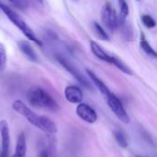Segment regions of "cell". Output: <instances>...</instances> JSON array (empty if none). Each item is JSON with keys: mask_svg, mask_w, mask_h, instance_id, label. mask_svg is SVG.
Here are the masks:
<instances>
[{"mask_svg": "<svg viewBox=\"0 0 157 157\" xmlns=\"http://www.w3.org/2000/svg\"><path fill=\"white\" fill-rule=\"evenodd\" d=\"M27 98L29 103L34 108L44 109L53 112L59 109V105L52 98V97L39 86L30 88L28 92Z\"/></svg>", "mask_w": 157, "mask_h": 157, "instance_id": "2", "label": "cell"}, {"mask_svg": "<svg viewBox=\"0 0 157 157\" xmlns=\"http://www.w3.org/2000/svg\"><path fill=\"white\" fill-rule=\"evenodd\" d=\"M137 1H140V0H137Z\"/></svg>", "mask_w": 157, "mask_h": 157, "instance_id": "23", "label": "cell"}, {"mask_svg": "<svg viewBox=\"0 0 157 157\" xmlns=\"http://www.w3.org/2000/svg\"><path fill=\"white\" fill-rule=\"evenodd\" d=\"M6 64V52L3 43L0 42V72L4 71Z\"/></svg>", "mask_w": 157, "mask_h": 157, "instance_id": "19", "label": "cell"}, {"mask_svg": "<svg viewBox=\"0 0 157 157\" xmlns=\"http://www.w3.org/2000/svg\"><path fill=\"white\" fill-rule=\"evenodd\" d=\"M38 157H50V156H49V153H48V151H47V150H42V151H40V154H39Z\"/></svg>", "mask_w": 157, "mask_h": 157, "instance_id": "21", "label": "cell"}, {"mask_svg": "<svg viewBox=\"0 0 157 157\" xmlns=\"http://www.w3.org/2000/svg\"><path fill=\"white\" fill-rule=\"evenodd\" d=\"M140 46L141 48L144 50V52L148 54L149 56L153 57V58H157V52L155 51V49L150 45V43L147 41V40L144 38V35L142 34L141 36V40H140Z\"/></svg>", "mask_w": 157, "mask_h": 157, "instance_id": "15", "label": "cell"}, {"mask_svg": "<svg viewBox=\"0 0 157 157\" xmlns=\"http://www.w3.org/2000/svg\"><path fill=\"white\" fill-rule=\"evenodd\" d=\"M0 9L4 12V14L9 18V20L31 41L37 43L38 45H41V41L36 37L34 32L31 30V29L28 26V24L24 21L22 17H20L15 11H13L10 7L7 6L0 3Z\"/></svg>", "mask_w": 157, "mask_h": 157, "instance_id": "3", "label": "cell"}, {"mask_svg": "<svg viewBox=\"0 0 157 157\" xmlns=\"http://www.w3.org/2000/svg\"><path fill=\"white\" fill-rule=\"evenodd\" d=\"M0 135H1V152L0 157H8L10 147V133L6 121H0Z\"/></svg>", "mask_w": 157, "mask_h": 157, "instance_id": "6", "label": "cell"}, {"mask_svg": "<svg viewBox=\"0 0 157 157\" xmlns=\"http://www.w3.org/2000/svg\"><path fill=\"white\" fill-rule=\"evenodd\" d=\"M93 29L95 30V33L96 35L98 36V39L102 40H109V38L108 36V33L106 32V30L97 22H94L93 23Z\"/></svg>", "mask_w": 157, "mask_h": 157, "instance_id": "17", "label": "cell"}, {"mask_svg": "<svg viewBox=\"0 0 157 157\" xmlns=\"http://www.w3.org/2000/svg\"><path fill=\"white\" fill-rule=\"evenodd\" d=\"M106 98H107V102H108V105H109V109L116 115V117L121 121H122L125 124L130 123L131 119H130L127 111L125 110V109H124L121 101L114 94H112V93H110Z\"/></svg>", "mask_w": 157, "mask_h": 157, "instance_id": "4", "label": "cell"}, {"mask_svg": "<svg viewBox=\"0 0 157 157\" xmlns=\"http://www.w3.org/2000/svg\"><path fill=\"white\" fill-rule=\"evenodd\" d=\"M109 63L112 64V65H114V66H116L118 69H120L124 74L132 75V71L130 69V67L125 63H123L120 58L116 57L115 55H111V60H110V63Z\"/></svg>", "mask_w": 157, "mask_h": 157, "instance_id": "14", "label": "cell"}, {"mask_svg": "<svg viewBox=\"0 0 157 157\" xmlns=\"http://www.w3.org/2000/svg\"><path fill=\"white\" fill-rule=\"evenodd\" d=\"M38 1H40V2H42V0H38Z\"/></svg>", "mask_w": 157, "mask_h": 157, "instance_id": "22", "label": "cell"}, {"mask_svg": "<svg viewBox=\"0 0 157 157\" xmlns=\"http://www.w3.org/2000/svg\"><path fill=\"white\" fill-rule=\"evenodd\" d=\"M57 58V61L60 63V64L61 65H63V67L67 71V72H69L80 84H82L84 86H86V88H91V86H90V84H89V82L83 76V75L71 63H69L68 61H66L64 58H63V57H61V56H57L56 57Z\"/></svg>", "mask_w": 157, "mask_h": 157, "instance_id": "7", "label": "cell"}, {"mask_svg": "<svg viewBox=\"0 0 157 157\" xmlns=\"http://www.w3.org/2000/svg\"><path fill=\"white\" fill-rule=\"evenodd\" d=\"M17 46L20 50V52L31 62H37L38 61V56L36 54V52H34L33 48L31 47V45L26 41V40H20L17 42Z\"/></svg>", "mask_w": 157, "mask_h": 157, "instance_id": "10", "label": "cell"}, {"mask_svg": "<svg viewBox=\"0 0 157 157\" xmlns=\"http://www.w3.org/2000/svg\"><path fill=\"white\" fill-rule=\"evenodd\" d=\"M90 48H91V51L93 52V54L98 58L99 60L103 61V62H106V63H110V60H111V55H109V53H107L103 48L98 45L96 41H91L90 42Z\"/></svg>", "mask_w": 157, "mask_h": 157, "instance_id": "12", "label": "cell"}, {"mask_svg": "<svg viewBox=\"0 0 157 157\" xmlns=\"http://www.w3.org/2000/svg\"><path fill=\"white\" fill-rule=\"evenodd\" d=\"M75 1H76V0H75Z\"/></svg>", "mask_w": 157, "mask_h": 157, "instance_id": "24", "label": "cell"}, {"mask_svg": "<svg viewBox=\"0 0 157 157\" xmlns=\"http://www.w3.org/2000/svg\"><path fill=\"white\" fill-rule=\"evenodd\" d=\"M120 12H121V20H124L129 15V6L125 0H119Z\"/></svg>", "mask_w": 157, "mask_h": 157, "instance_id": "18", "label": "cell"}, {"mask_svg": "<svg viewBox=\"0 0 157 157\" xmlns=\"http://www.w3.org/2000/svg\"><path fill=\"white\" fill-rule=\"evenodd\" d=\"M113 135H114V138H115L116 142L118 143V144L121 147L127 148L129 146V142H128L127 136H126V134L122 131H121V130H115L113 132Z\"/></svg>", "mask_w": 157, "mask_h": 157, "instance_id": "16", "label": "cell"}, {"mask_svg": "<svg viewBox=\"0 0 157 157\" xmlns=\"http://www.w3.org/2000/svg\"><path fill=\"white\" fill-rule=\"evenodd\" d=\"M141 18L143 21V24L148 29H152V28H155L156 26L155 20L149 15H143Z\"/></svg>", "mask_w": 157, "mask_h": 157, "instance_id": "20", "label": "cell"}, {"mask_svg": "<svg viewBox=\"0 0 157 157\" xmlns=\"http://www.w3.org/2000/svg\"><path fill=\"white\" fill-rule=\"evenodd\" d=\"M101 19L108 29L113 31L119 27V19L110 3H106L101 9Z\"/></svg>", "mask_w": 157, "mask_h": 157, "instance_id": "5", "label": "cell"}, {"mask_svg": "<svg viewBox=\"0 0 157 157\" xmlns=\"http://www.w3.org/2000/svg\"><path fill=\"white\" fill-rule=\"evenodd\" d=\"M64 96L72 104H80L84 98L82 90L76 86H68L64 90Z\"/></svg>", "mask_w": 157, "mask_h": 157, "instance_id": "9", "label": "cell"}, {"mask_svg": "<svg viewBox=\"0 0 157 157\" xmlns=\"http://www.w3.org/2000/svg\"><path fill=\"white\" fill-rule=\"evenodd\" d=\"M86 73H87V75H88V76H89V78L91 79V81H92V83L96 86V87L101 92V94H103L105 97H108L111 92H110V90L108 88V86L103 83V81H101L92 71H90L89 69H86Z\"/></svg>", "mask_w": 157, "mask_h": 157, "instance_id": "13", "label": "cell"}, {"mask_svg": "<svg viewBox=\"0 0 157 157\" xmlns=\"http://www.w3.org/2000/svg\"><path fill=\"white\" fill-rule=\"evenodd\" d=\"M76 114L77 116L84 121L93 124L98 120V115L96 111L87 104L80 103L76 108Z\"/></svg>", "mask_w": 157, "mask_h": 157, "instance_id": "8", "label": "cell"}, {"mask_svg": "<svg viewBox=\"0 0 157 157\" xmlns=\"http://www.w3.org/2000/svg\"><path fill=\"white\" fill-rule=\"evenodd\" d=\"M26 153H27L26 136L24 132H20L17 139L15 154L13 157H26Z\"/></svg>", "mask_w": 157, "mask_h": 157, "instance_id": "11", "label": "cell"}, {"mask_svg": "<svg viewBox=\"0 0 157 157\" xmlns=\"http://www.w3.org/2000/svg\"><path fill=\"white\" fill-rule=\"evenodd\" d=\"M12 109L22 115L30 124L48 134H55L58 132L56 124L45 116H40L32 111L21 100H16L12 103Z\"/></svg>", "mask_w": 157, "mask_h": 157, "instance_id": "1", "label": "cell"}]
</instances>
